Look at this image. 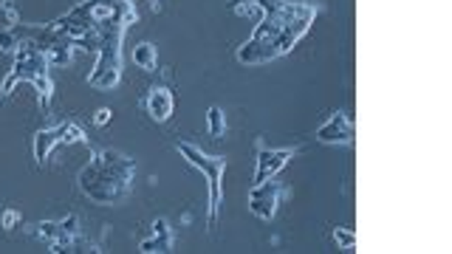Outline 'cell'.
Returning a JSON list of instances; mask_svg holds the SVG:
<instances>
[{"label":"cell","instance_id":"cell-1","mask_svg":"<svg viewBox=\"0 0 452 254\" xmlns=\"http://www.w3.org/2000/svg\"><path fill=\"white\" fill-rule=\"evenodd\" d=\"M257 9H263V17L255 34L237 48L241 65H263L288 54L308 34L316 12H320L305 0H260Z\"/></svg>","mask_w":452,"mask_h":254},{"label":"cell","instance_id":"cell-2","mask_svg":"<svg viewBox=\"0 0 452 254\" xmlns=\"http://www.w3.org/2000/svg\"><path fill=\"white\" fill-rule=\"evenodd\" d=\"M133 175H136V161L127 159L119 150H102L79 170V189L85 198L102 207H116L133 189Z\"/></svg>","mask_w":452,"mask_h":254},{"label":"cell","instance_id":"cell-3","mask_svg":"<svg viewBox=\"0 0 452 254\" xmlns=\"http://www.w3.org/2000/svg\"><path fill=\"white\" fill-rule=\"evenodd\" d=\"M122 23H105L99 25V45H96V65L88 73V85L96 91H114L122 80V40H125Z\"/></svg>","mask_w":452,"mask_h":254},{"label":"cell","instance_id":"cell-4","mask_svg":"<svg viewBox=\"0 0 452 254\" xmlns=\"http://www.w3.org/2000/svg\"><path fill=\"white\" fill-rule=\"evenodd\" d=\"M175 150L187 159L195 170H201L209 181V209H206V223L215 226L218 220V209H221V198H224V184H221V175L226 170V159L224 156H206V152L190 141H178Z\"/></svg>","mask_w":452,"mask_h":254},{"label":"cell","instance_id":"cell-5","mask_svg":"<svg viewBox=\"0 0 452 254\" xmlns=\"http://www.w3.org/2000/svg\"><path fill=\"white\" fill-rule=\"evenodd\" d=\"M48 68L51 65H48L45 51H40L29 40H23L20 48L14 51V65H12L9 76L3 80V85H0V93L9 96L14 91V85H20V82H29L32 85L34 80H40V76H48Z\"/></svg>","mask_w":452,"mask_h":254},{"label":"cell","instance_id":"cell-6","mask_svg":"<svg viewBox=\"0 0 452 254\" xmlns=\"http://www.w3.org/2000/svg\"><path fill=\"white\" fill-rule=\"evenodd\" d=\"M283 198V184H277L275 178L269 181H260L249 189V212L257 220H272L277 215V203Z\"/></svg>","mask_w":452,"mask_h":254},{"label":"cell","instance_id":"cell-7","mask_svg":"<svg viewBox=\"0 0 452 254\" xmlns=\"http://www.w3.org/2000/svg\"><path fill=\"white\" fill-rule=\"evenodd\" d=\"M294 147H263L257 152V170H255V184L277 178V172L294 159Z\"/></svg>","mask_w":452,"mask_h":254},{"label":"cell","instance_id":"cell-8","mask_svg":"<svg viewBox=\"0 0 452 254\" xmlns=\"http://www.w3.org/2000/svg\"><path fill=\"white\" fill-rule=\"evenodd\" d=\"M316 141L323 144H351L354 141V122L348 113H334L320 130H316Z\"/></svg>","mask_w":452,"mask_h":254},{"label":"cell","instance_id":"cell-9","mask_svg":"<svg viewBox=\"0 0 452 254\" xmlns=\"http://www.w3.org/2000/svg\"><path fill=\"white\" fill-rule=\"evenodd\" d=\"M144 108H147V113H150L153 122L162 124V122H167V119L173 116L175 99H173V93H170L167 88L155 85V88H150V93H147V99H144Z\"/></svg>","mask_w":452,"mask_h":254},{"label":"cell","instance_id":"cell-10","mask_svg":"<svg viewBox=\"0 0 452 254\" xmlns=\"http://www.w3.org/2000/svg\"><path fill=\"white\" fill-rule=\"evenodd\" d=\"M63 130L65 124H57V127H45V130H40L34 136V161L43 167L51 156V150H54L57 144H63Z\"/></svg>","mask_w":452,"mask_h":254},{"label":"cell","instance_id":"cell-11","mask_svg":"<svg viewBox=\"0 0 452 254\" xmlns=\"http://www.w3.org/2000/svg\"><path fill=\"white\" fill-rule=\"evenodd\" d=\"M133 62H136V68L142 71H155L158 65V51L153 43H139L136 48H133Z\"/></svg>","mask_w":452,"mask_h":254},{"label":"cell","instance_id":"cell-12","mask_svg":"<svg viewBox=\"0 0 452 254\" xmlns=\"http://www.w3.org/2000/svg\"><path fill=\"white\" fill-rule=\"evenodd\" d=\"M206 130H209V136H215V139L226 133V116H224V111L218 105H212L206 111Z\"/></svg>","mask_w":452,"mask_h":254},{"label":"cell","instance_id":"cell-13","mask_svg":"<svg viewBox=\"0 0 452 254\" xmlns=\"http://www.w3.org/2000/svg\"><path fill=\"white\" fill-rule=\"evenodd\" d=\"M20 43L23 40H20L14 25H3V29H0V51H3V54H14L20 48Z\"/></svg>","mask_w":452,"mask_h":254},{"label":"cell","instance_id":"cell-14","mask_svg":"<svg viewBox=\"0 0 452 254\" xmlns=\"http://www.w3.org/2000/svg\"><path fill=\"white\" fill-rule=\"evenodd\" d=\"M65 130H63V144H88L83 127H79L76 122H63Z\"/></svg>","mask_w":452,"mask_h":254},{"label":"cell","instance_id":"cell-15","mask_svg":"<svg viewBox=\"0 0 452 254\" xmlns=\"http://www.w3.org/2000/svg\"><path fill=\"white\" fill-rule=\"evenodd\" d=\"M334 240H336V246L339 249H345V251H354L356 249V232L354 229H334Z\"/></svg>","mask_w":452,"mask_h":254},{"label":"cell","instance_id":"cell-16","mask_svg":"<svg viewBox=\"0 0 452 254\" xmlns=\"http://www.w3.org/2000/svg\"><path fill=\"white\" fill-rule=\"evenodd\" d=\"M150 232H153L158 240H162V243H167V246L173 249V229H170L167 218H155V220H153V229H150Z\"/></svg>","mask_w":452,"mask_h":254},{"label":"cell","instance_id":"cell-17","mask_svg":"<svg viewBox=\"0 0 452 254\" xmlns=\"http://www.w3.org/2000/svg\"><path fill=\"white\" fill-rule=\"evenodd\" d=\"M139 251L142 254H155V251H162V254H167V251H173L167 243H162V240H158L155 235H150V238H144L142 243H139Z\"/></svg>","mask_w":452,"mask_h":254},{"label":"cell","instance_id":"cell-18","mask_svg":"<svg viewBox=\"0 0 452 254\" xmlns=\"http://www.w3.org/2000/svg\"><path fill=\"white\" fill-rule=\"evenodd\" d=\"M60 232L71 235V238H79V215H65L60 220Z\"/></svg>","mask_w":452,"mask_h":254},{"label":"cell","instance_id":"cell-19","mask_svg":"<svg viewBox=\"0 0 452 254\" xmlns=\"http://www.w3.org/2000/svg\"><path fill=\"white\" fill-rule=\"evenodd\" d=\"M37 235L43 238V240H54L57 235H60V223H51V220H43V223H37Z\"/></svg>","mask_w":452,"mask_h":254},{"label":"cell","instance_id":"cell-20","mask_svg":"<svg viewBox=\"0 0 452 254\" xmlns=\"http://www.w3.org/2000/svg\"><path fill=\"white\" fill-rule=\"evenodd\" d=\"M20 220H23V215H20L17 209H6V212H3V229H6V232H12V229H14Z\"/></svg>","mask_w":452,"mask_h":254},{"label":"cell","instance_id":"cell-21","mask_svg":"<svg viewBox=\"0 0 452 254\" xmlns=\"http://www.w3.org/2000/svg\"><path fill=\"white\" fill-rule=\"evenodd\" d=\"M111 119H114V111H111V108H99V111L94 113V124H96V127H105Z\"/></svg>","mask_w":452,"mask_h":254}]
</instances>
